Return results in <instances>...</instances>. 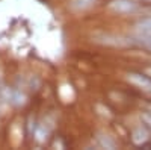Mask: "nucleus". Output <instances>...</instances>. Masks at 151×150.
I'll use <instances>...</instances> for the list:
<instances>
[{
	"instance_id": "f257e3e1",
	"label": "nucleus",
	"mask_w": 151,
	"mask_h": 150,
	"mask_svg": "<svg viewBox=\"0 0 151 150\" xmlns=\"http://www.w3.org/2000/svg\"><path fill=\"white\" fill-rule=\"evenodd\" d=\"M127 80L134 85L136 88H139L141 91L147 93L151 96V79L144 76V74H139V73H129L127 74Z\"/></svg>"
},
{
	"instance_id": "f03ea898",
	"label": "nucleus",
	"mask_w": 151,
	"mask_h": 150,
	"mask_svg": "<svg viewBox=\"0 0 151 150\" xmlns=\"http://www.w3.org/2000/svg\"><path fill=\"white\" fill-rule=\"evenodd\" d=\"M109 8L119 14H129L136 9V3L132 0H112L109 3Z\"/></svg>"
},
{
	"instance_id": "7ed1b4c3",
	"label": "nucleus",
	"mask_w": 151,
	"mask_h": 150,
	"mask_svg": "<svg viewBox=\"0 0 151 150\" xmlns=\"http://www.w3.org/2000/svg\"><path fill=\"white\" fill-rule=\"evenodd\" d=\"M148 138H150V133H148V130L144 126L136 128L133 130V133H132V140H133L134 144H144V143L148 141Z\"/></svg>"
},
{
	"instance_id": "20e7f679",
	"label": "nucleus",
	"mask_w": 151,
	"mask_h": 150,
	"mask_svg": "<svg viewBox=\"0 0 151 150\" xmlns=\"http://www.w3.org/2000/svg\"><path fill=\"white\" fill-rule=\"evenodd\" d=\"M97 0H71L70 2V8L73 11H77V12H82V11H86L89 9Z\"/></svg>"
},
{
	"instance_id": "39448f33",
	"label": "nucleus",
	"mask_w": 151,
	"mask_h": 150,
	"mask_svg": "<svg viewBox=\"0 0 151 150\" xmlns=\"http://www.w3.org/2000/svg\"><path fill=\"white\" fill-rule=\"evenodd\" d=\"M136 40L139 41L145 49L151 50V32H145V30H137Z\"/></svg>"
},
{
	"instance_id": "423d86ee",
	"label": "nucleus",
	"mask_w": 151,
	"mask_h": 150,
	"mask_svg": "<svg viewBox=\"0 0 151 150\" xmlns=\"http://www.w3.org/2000/svg\"><path fill=\"white\" fill-rule=\"evenodd\" d=\"M136 30H145V32H151V17L150 18H144L136 24Z\"/></svg>"
},
{
	"instance_id": "0eeeda50",
	"label": "nucleus",
	"mask_w": 151,
	"mask_h": 150,
	"mask_svg": "<svg viewBox=\"0 0 151 150\" xmlns=\"http://www.w3.org/2000/svg\"><path fill=\"white\" fill-rule=\"evenodd\" d=\"M142 120L145 123V126L148 129H151V114H142Z\"/></svg>"
}]
</instances>
